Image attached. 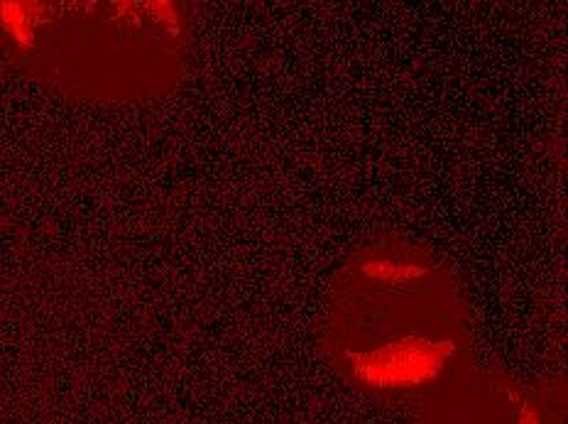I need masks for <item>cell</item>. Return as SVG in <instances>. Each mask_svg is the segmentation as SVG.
<instances>
[{"label":"cell","mask_w":568,"mask_h":424,"mask_svg":"<svg viewBox=\"0 0 568 424\" xmlns=\"http://www.w3.org/2000/svg\"><path fill=\"white\" fill-rule=\"evenodd\" d=\"M409 424H566V381L473 363L409 407Z\"/></svg>","instance_id":"3"},{"label":"cell","mask_w":568,"mask_h":424,"mask_svg":"<svg viewBox=\"0 0 568 424\" xmlns=\"http://www.w3.org/2000/svg\"><path fill=\"white\" fill-rule=\"evenodd\" d=\"M336 378L387 407H412L476 363L464 280L432 245L381 229L341 258L318 314Z\"/></svg>","instance_id":"1"},{"label":"cell","mask_w":568,"mask_h":424,"mask_svg":"<svg viewBox=\"0 0 568 424\" xmlns=\"http://www.w3.org/2000/svg\"><path fill=\"white\" fill-rule=\"evenodd\" d=\"M194 13L184 0H0V59L64 101L130 109L184 84Z\"/></svg>","instance_id":"2"}]
</instances>
